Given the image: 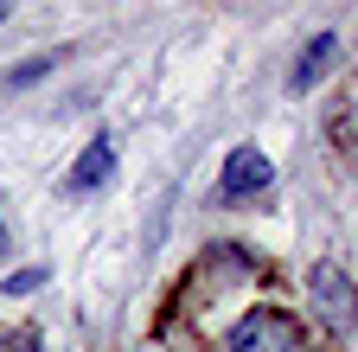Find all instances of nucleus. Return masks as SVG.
<instances>
[{
    "instance_id": "2",
    "label": "nucleus",
    "mask_w": 358,
    "mask_h": 352,
    "mask_svg": "<svg viewBox=\"0 0 358 352\" xmlns=\"http://www.w3.org/2000/svg\"><path fill=\"white\" fill-rule=\"evenodd\" d=\"M301 327L288 307H250V314L231 327V352H294Z\"/></svg>"
},
{
    "instance_id": "8",
    "label": "nucleus",
    "mask_w": 358,
    "mask_h": 352,
    "mask_svg": "<svg viewBox=\"0 0 358 352\" xmlns=\"http://www.w3.org/2000/svg\"><path fill=\"white\" fill-rule=\"evenodd\" d=\"M7 250H13V237H7V225H0V256H7Z\"/></svg>"
},
{
    "instance_id": "7",
    "label": "nucleus",
    "mask_w": 358,
    "mask_h": 352,
    "mask_svg": "<svg viewBox=\"0 0 358 352\" xmlns=\"http://www.w3.org/2000/svg\"><path fill=\"white\" fill-rule=\"evenodd\" d=\"M45 282V269H13L7 276V295H26V288H38Z\"/></svg>"
},
{
    "instance_id": "6",
    "label": "nucleus",
    "mask_w": 358,
    "mask_h": 352,
    "mask_svg": "<svg viewBox=\"0 0 358 352\" xmlns=\"http://www.w3.org/2000/svg\"><path fill=\"white\" fill-rule=\"evenodd\" d=\"M58 64H64V52H45V58H32V64H13L0 83H7V90H26V83H38L45 71H58Z\"/></svg>"
},
{
    "instance_id": "9",
    "label": "nucleus",
    "mask_w": 358,
    "mask_h": 352,
    "mask_svg": "<svg viewBox=\"0 0 358 352\" xmlns=\"http://www.w3.org/2000/svg\"><path fill=\"white\" fill-rule=\"evenodd\" d=\"M0 20H7V0H0Z\"/></svg>"
},
{
    "instance_id": "3",
    "label": "nucleus",
    "mask_w": 358,
    "mask_h": 352,
    "mask_svg": "<svg viewBox=\"0 0 358 352\" xmlns=\"http://www.w3.org/2000/svg\"><path fill=\"white\" fill-rule=\"evenodd\" d=\"M268 186H275V160H268L262 148H231V154H224V173H217V192L224 199H256V192H268Z\"/></svg>"
},
{
    "instance_id": "1",
    "label": "nucleus",
    "mask_w": 358,
    "mask_h": 352,
    "mask_svg": "<svg viewBox=\"0 0 358 352\" xmlns=\"http://www.w3.org/2000/svg\"><path fill=\"white\" fill-rule=\"evenodd\" d=\"M307 307H313V321H320L333 339H352L358 333V282L339 269L333 256H320L307 269Z\"/></svg>"
},
{
    "instance_id": "5",
    "label": "nucleus",
    "mask_w": 358,
    "mask_h": 352,
    "mask_svg": "<svg viewBox=\"0 0 358 352\" xmlns=\"http://www.w3.org/2000/svg\"><path fill=\"white\" fill-rule=\"evenodd\" d=\"M115 180V135H90V148L77 154V167L64 173L71 192H103Z\"/></svg>"
},
{
    "instance_id": "4",
    "label": "nucleus",
    "mask_w": 358,
    "mask_h": 352,
    "mask_svg": "<svg viewBox=\"0 0 358 352\" xmlns=\"http://www.w3.org/2000/svg\"><path fill=\"white\" fill-rule=\"evenodd\" d=\"M333 64H339V32H307V45H301V58H294V71H288V90H320V83L333 77Z\"/></svg>"
}]
</instances>
